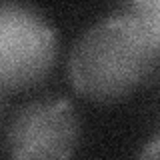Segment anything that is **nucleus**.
Instances as JSON below:
<instances>
[{"mask_svg": "<svg viewBox=\"0 0 160 160\" xmlns=\"http://www.w3.org/2000/svg\"><path fill=\"white\" fill-rule=\"evenodd\" d=\"M158 68L160 28L128 10L84 30L68 54V80L74 92L94 104L126 100Z\"/></svg>", "mask_w": 160, "mask_h": 160, "instance_id": "obj_1", "label": "nucleus"}, {"mask_svg": "<svg viewBox=\"0 0 160 160\" xmlns=\"http://www.w3.org/2000/svg\"><path fill=\"white\" fill-rule=\"evenodd\" d=\"M122 4L128 12L152 20L160 28V0H122Z\"/></svg>", "mask_w": 160, "mask_h": 160, "instance_id": "obj_4", "label": "nucleus"}, {"mask_svg": "<svg viewBox=\"0 0 160 160\" xmlns=\"http://www.w3.org/2000/svg\"><path fill=\"white\" fill-rule=\"evenodd\" d=\"M0 94H2V90H0ZM0 108H2V100H0Z\"/></svg>", "mask_w": 160, "mask_h": 160, "instance_id": "obj_6", "label": "nucleus"}, {"mask_svg": "<svg viewBox=\"0 0 160 160\" xmlns=\"http://www.w3.org/2000/svg\"><path fill=\"white\" fill-rule=\"evenodd\" d=\"M58 36L50 20L22 2L0 4V90L18 92L52 72Z\"/></svg>", "mask_w": 160, "mask_h": 160, "instance_id": "obj_2", "label": "nucleus"}, {"mask_svg": "<svg viewBox=\"0 0 160 160\" xmlns=\"http://www.w3.org/2000/svg\"><path fill=\"white\" fill-rule=\"evenodd\" d=\"M80 124L66 98L34 100L10 120L6 148L12 158H68L78 144Z\"/></svg>", "mask_w": 160, "mask_h": 160, "instance_id": "obj_3", "label": "nucleus"}, {"mask_svg": "<svg viewBox=\"0 0 160 160\" xmlns=\"http://www.w3.org/2000/svg\"><path fill=\"white\" fill-rule=\"evenodd\" d=\"M138 158H160V134L154 136L150 142L138 152Z\"/></svg>", "mask_w": 160, "mask_h": 160, "instance_id": "obj_5", "label": "nucleus"}]
</instances>
